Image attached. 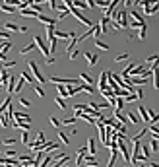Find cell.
Returning <instances> with one entry per match:
<instances>
[{
    "label": "cell",
    "instance_id": "8",
    "mask_svg": "<svg viewBox=\"0 0 159 167\" xmlns=\"http://www.w3.org/2000/svg\"><path fill=\"white\" fill-rule=\"evenodd\" d=\"M118 20H120V21H117L118 27H120V29H126V27H128V14L126 12H120V18Z\"/></svg>",
    "mask_w": 159,
    "mask_h": 167
},
{
    "label": "cell",
    "instance_id": "35",
    "mask_svg": "<svg viewBox=\"0 0 159 167\" xmlns=\"http://www.w3.org/2000/svg\"><path fill=\"white\" fill-rule=\"evenodd\" d=\"M0 10H2V12H6V14H14V12H16V8H14V6H10V4H2V6H0Z\"/></svg>",
    "mask_w": 159,
    "mask_h": 167
},
{
    "label": "cell",
    "instance_id": "22",
    "mask_svg": "<svg viewBox=\"0 0 159 167\" xmlns=\"http://www.w3.org/2000/svg\"><path fill=\"white\" fill-rule=\"evenodd\" d=\"M117 157H118V150H111V159H109V163H107V167H114Z\"/></svg>",
    "mask_w": 159,
    "mask_h": 167
},
{
    "label": "cell",
    "instance_id": "24",
    "mask_svg": "<svg viewBox=\"0 0 159 167\" xmlns=\"http://www.w3.org/2000/svg\"><path fill=\"white\" fill-rule=\"evenodd\" d=\"M58 138H60L62 146H68V144H70V140H68V134L64 132V130H58Z\"/></svg>",
    "mask_w": 159,
    "mask_h": 167
},
{
    "label": "cell",
    "instance_id": "62",
    "mask_svg": "<svg viewBox=\"0 0 159 167\" xmlns=\"http://www.w3.org/2000/svg\"><path fill=\"white\" fill-rule=\"evenodd\" d=\"M0 130H2V126H0Z\"/></svg>",
    "mask_w": 159,
    "mask_h": 167
},
{
    "label": "cell",
    "instance_id": "47",
    "mask_svg": "<svg viewBox=\"0 0 159 167\" xmlns=\"http://www.w3.org/2000/svg\"><path fill=\"white\" fill-rule=\"evenodd\" d=\"M33 88H35V91H37L39 97H45V90H43V88H39V86H33Z\"/></svg>",
    "mask_w": 159,
    "mask_h": 167
},
{
    "label": "cell",
    "instance_id": "49",
    "mask_svg": "<svg viewBox=\"0 0 159 167\" xmlns=\"http://www.w3.org/2000/svg\"><path fill=\"white\" fill-rule=\"evenodd\" d=\"M50 122H53V126H54V128H58V126H60V121L56 119V117H50Z\"/></svg>",
    "mask_w": 159,
    "mask_h": 167
},
{
    "label": "cell",
    "instance_id": "6",
    "mask_svg": "<svg viewBox=\"0 0 159 167\" xmlns=\"http://www.w3.org/2000/svg\"><path fill=\"white\" fill-rule=\"evenodd\" d=\"M12 126H14V128H21V130H31V122H25V121H12Z\"/></svg>",
    "mask_w": 159,
    "mask_h": 167
},
{
    "label": "cell",
    "instance_id": "57",
    "mask_svg": "<svg viewBox=\"0 0 159 167\" xmlns=\"http://www.w3.org/2000/svg\"><path fill=\"white\" fill-rule=\"evenodd\" d=\"M122 2H124V6H132L134 0H122Z\"/></svg>",
    "mask_w": 159,
    "mask_h": 167
},
{
    "label": "cell",
    "instance_id": "11",
    "mask_svg": "<svg viewBox=\"0 0 159 167\" xmlns=\"http://www.w3.org/2000/svg\"><path fill=\"white\" fill-rule=\"evenodd\" d=\"M39 21H41V24H45V25H56V24H58V21H56V20H53V18H47V16H43V14H41V16L37 18Z\"/></svg>",
    "mask_w": 159,
    "mask_h": 167
},
{
    "label": "cell",
    "instance_id": "30",
    "mask_svg": "<svg viewBox=\"0 0 159 167\" xmlns=\"http://www.w3.org/2000/svg\"><path fill=\"white\" fill-rule=\"evenodd\" d=\"M54 103L58 105V107L62 109V111H66V107H68V105H66V101H64L62 97H54Z\"/></svg>",
    "mask_w": 159,
    "mask_h": 167
},
{
    "label": "cell",
    "instance_id": "52",
    "mask_svg": "<svg viewBox=\"0 0 159 167\" xmlns=\"http://www.w3.org/2000/svg\"><path fill=\"white\" fill-rule=\"evenodd\" d=\"M49 8L50 10H56V0H49Z\"/></svg>",
    "mask_w": 159,
    "mask_h": 167
},
{
    "label": "cell",
    "instance_id": "9",
    "mask_svg": "<svg viewBox=\"0 0 159 167\" xmlns=\"http://www.w3.org/2000/svg\"><path fill=\"white\" fill-rule=\"evenodd\" d=\"M80 82H84V84H88V86H91V84H95V82H93V78L88 74V72H80Z\"/></svg>",
    "mask_w": 159,
    "mask_h": 167
},
{
    "label": "cell",
    "instance_id": "42",
    "mask_svg": "<svg viewBox=\"0 0 159 167\" xmlns=\"http://www.w3.org/2000/svg\"><path fill=\"white\" fill-rule=\"evenodd\" d=\"M18 101H19V103L24 105V107H31V101H29V99H25V97H18Z\"/></svg>",
    "mask_w": 159,
    "mask_h": 167
},
{
    "label": "cell",
    "instance_id": "59",
    "mask_svg": "<svg viewBox=\"0 0 159 167\" xmlns=\"http://www.w3.org/2000/svg\"><path fill=\"white\" fill-rule=\"evenodd\" d=\"M138 167H148V165H146V163H140V165H138Z\"/></svg>",
    "mask_w": 159,
    "mask_h": 167
},
{
    "label": "cell",
    "instance_id": "10",
    "mask_svg": "<svg viewBox=\"0 0 159 167\" xmlns=\"http://www.w3.org/2000/svg\"><path fill=\"white\" fill-rule=\"evenodd\" d=\"M88 154L89 156H95V152H97V148H95V138H88Z\"/></svg>",
    "mask_w": 159,
    "mask_h": 167
},
{
    "label": "cell",
    "instance_id": "45",
    "mask_svg": "<svg viewBox=\"0 0 159 167\" xmlns=\"http://www.w3.org/2000/svg\"><path fill=\"white\" fill-rule=\"evenodd\" d=\"M157 59H159V55H157V53H153V55H149V56H148V62L153 64V62H157Z\"/></svg>",
    "mask_w": 159,
    "mask_h": 167
},
{
    "label": "cell",
    "instance_id": "2",
    "mask_svg": "<svg viewBox=\"0 0 159 167\" xmlns=\"http://www.w3.org/2000/svg\"><path fill=\"white\" fill-rule=\"evenodd\" d=\"M27 68H29V72L33 74V78L37 80V82H41V84H45V82H47V78L41 74V70H39V66H37V62H35V60H29Z\"/></svg>",
    "mask_w": 159,
    "mask_h": 167
},
{
    "label": "cell",
    "instance_id": "19",
    "mask_svg": "<svg viewBox=\"0 0 159 167\" xmlns=\"http://www.w3.org/2000/svg\"><path fill=\"white\" fill-rule=\"evenodd\" d=\"M126 115V119H128V122H140V117H138V113H134V111H128V113H124Z\"/></svg>",
    "mask_w": 159,
    "mask_h": 167
},
{
    "label": "cell",
    "instance_id": "4",
    "mask_svg": "<svg viewBox=\"0 0 159 167\" xmlns=\"http://www.w3.org/2000/svg\"><path fill=\"white\" fill-rule=\"evenodd\" d=\"M80 53L84 55V59L88 60V64H89V68H93L97 64V60H99V55L97 53H91V51H80Z\"/></svg>",
    "mask_w": 159,
    "mask_h": 167
},
{
    "label": "cell",
    "instance_id": "23",
    "mask_svg": "<svg viewBox=\"0 0 159 167\" xmlns=\"http://www.w3.org/2000/svg\"><path fill=\"white\" fill-rule=\"evenodd\" d=\"M12 103V95H6V99L2 101V103H0V115H2L6 109H8V105Z\"/></svg>",
    "mask_w": 159,
    "mask_h": 167
},
{
    "label": "cell",
    "instance_id": "50",
    "mask_svg": "<svg viewBox=\"0 0 159 167\" xmlns=\"http://www.w3.org/2000/svg\"><path fill=\"white\" fill-rule=\"evenodd\" d=\"M88 8H95V0H84Z\"/></svg>",
    "mask_w": 159,
    "mask_h": 167
},
{
    "label": "cell",
    "instance_id": "36",
    "mask_svg": "<svg viewBox=\"0 0 159 167\" xmlns=\"http://www.w3.org/2000/svg\"><path fill=\"white\" fill-rule=\"evenodd\" d=\"M2 144H4V146H16V144H18V140H16V138H4V140H2Z\"/></svg>",
    "mask_w": 159,
    "mask_h": 167
},
{
    "label": "cell",
    "instance_id": "12",
    "mask_svg": "<svg viewBox=\"0 0 159 167\" xmlns=\"http://www.w3.org/2000/svg\"><path fill=\"white\" fill-rule=\"evenodd\" d=\"M21 16H24V18H35V20H37L41 14H37V12L31 10V8H25V10H21Z\"/></svg>",
    "mask_w": 159,
    "mask_h": 167
},
{
    "label": "cell",
    "instance_id": "25",
    "mask_svg": "<svg viewBox=\"0 0 159 167\" xmlns=\"http://www.w3.org/2000/svg\"><path fill=\"white\" fill-rule=\"evenodd\" d=\"M33 49H37V47H35V43H29V45L21 47V49H19V53H21V55H27V53H31Z\"/></svg>",
    "mask_w": 159,
    "mask_h": 167
},
{
    "label": "cell",
    "instance_id": "34",
    "mask_svg": "<svg viewBox=\"0 0 159 167\" xmlns=\"http://www.w3.org/2000/svg\"><path fill=\"white\" fill-rule=\"evenodd\" d=\"M8 125H10V119H8V117H6V115L2 113V115H0V126H2V128H6Z\"/></svg>",
    "mask_w": 159,
    "mask_h": 167
},
{
    "label": "cell",
    "instance_id": "26",
    "mask_svg": "<svg viewBox=\"0 0 159 167\" xmlns=\"http://www.w3.org/2000/svg\"><path fill=\"white\" fill-rule=\"evenodd\" d=\"M140 152H142V156H146L148 159H149V144H140Z\"/></svg>",
    "mask_w": 159,
    "mask_h": 167
},
{
    "label": "cell",
    "instance_id": "43",
    "mask_svg": "<svg viewBox=\"0 0 159 167\" xmlns=\"http://www.w3.org/2000/svg\"><path fill=\"white\" fill-rule=\"evenodd\" d=\"M16 156H18V152L14 150V148H8V150H6V157H16Z\"/></svg>",
    "mask_w": 159,
    "mask_h": 167
},
{
    "label": "cell",
    "instance_id": "5",
    "mask_svg": "<svg viewBox=\"0 0 159 167\" xmlns=\"http://www.w3.org/2000/svg\"><path fill=\"white\" fill-rule=\"evenodd\" d=\"M33 43H35V47H37V49H41V53L45 55V59H47V56H49V47L45 45V41H43L41 37H33Z\"/></svg>",
    "mask_w": 159,
    "mask_h": 167
},
{
    "label": "cell",
    "instance_id": "54",
    "mask_svg": "<svg viewBox=\"0 0 159 167\" xmlns=\"http://www.w3.org/2000/svg\"><path fill=\"white\" fill-rule=\"evenodd\" d=\"M84 156H78V167H84Z\"/></svg>",
    "mask_w": 159,
    "mask_h": 167
},
{
    "label": "cell",
    "instance_id": "46",
    "mask_svg": "<svg viewBox=\"0 0 159 167\" xmlns=\"http://www.w3.org/2000/svg\"><path fill=\"white\" fill-rule=\"evenodd\" d=\"M54 62H56V56H47V59H45L47 66H50V64H54Z\"/></svg>",
    "mask_w": 159,
    "mask_h": 167
},
{
    "label": "cell",
    "instance_id": "18",
    "mask_svg": "<svg viewBox=\"0 0 159 167\" xmlns=\"http://www.w3.org/2000/svg\"><path fill=\"white\" fill-rule=\"evenodd\" d=\"M8 86H6V91H8V95H12V91H14V86H16V78H14L12 74H10V78H8V82H6Z\"/></svg>",
    "mask_w": 159,
    "mask_h": 167
},
{
    "label": "cell",
    "instance_id": "17",
    "mask_svg": "<svg viewBox=\"0 0 159 167\" xmlns=\"http://www.w3.org/2000/svg\"><path fill=\"white\" fill-rule=\"evenodd\" d=\"M97 86H99V90L107 88V70H103V72H101V76H99V82H97Z\"/></svg>",
    "mask_w": 159,
    "mask_h": 167
},
{
    "label": "cell",
    "instance_id": "60",
    "mask_svg": "<svg viewBox=\"0 0 159 167\" xmlns=\"http://www.w3.org/2000/svg\"><path fill=\"white\" fill-rule=\"evenodd\" d=\"M0 90H4V86H2V84H0Z\"/></svg>",
    "mask_w": 159,
    "mask_h": 167
},
{
    "label": "cell",
    "instance_id": "15",
    "mask_svg": "<svg viewBox=\"0 0 159 167\" xmlns=\"http://www.w3.org/2000/svg\"><path fill=\"white\" fill-rule=\"evenodd\" d=\"M138 115H140V121L149 122V115H148V109L146 107H138Z\"/></svg>",
    "mask_w": 159,
    "mask_h": 167
},
{
    "label": "cell",
    "instance_id": "1",
    "mask_svg": "<svg viewBox=\"0 0 159 167\" xmlns=\"http://www.w3.org/2000/svg\"><path fill=\"white\" fill-rule=\"evenodd\" d=\"M25 146L31 152H43V148H45V134H43V130H37V140L31 144H25Z\"/></svg>",
    "mask_w": 159,
    "mask_h": 167
},
{
    "label": "cell",
    "instance_id": "37",
    "mask_svg": "<svg viewBox=\"0 0 159 167\" xmlns=\"http://www.w3.org/2000/svg\"><path fill=\"white\" fill-rule=\"evenodd\" d=\"M95 47H97V49H103V51H109V45L103 43L101 39H95Z\"/></svg>",
    "mask_w": 159,
    "mask_h": 167
},
{
    "label": "cell",
    "instance_id": "33",
    "mask_svg": "<svg viewBox=\"0 0 159 167\" xmlns=\"http://www.w3.org/2000/svg\"><path fill=\"white\" fill-rule=\"evenodd\" d=\"M68 16H70V12H68V10H60V12H58V16H56V21H62V20H66Z\"/></svg>",
    "mask_w": 159,
    "mask_h": 167
},
{
    "label": "cell",
    "instance_id": "32",
    "mask_svg": "<svg viewBox=\"0 0 159 167\" xmlns=\"http://www.w3.org/2000/svg\"><path fill=\"white\" fill-rule=\"evenodd\" d=\"M128 59H130V53H122V55L114 56V60H117V62H124V60H128Z\"/></svg>",
    "mask_w": 159,
    "mask_h": 167
},
{
    "label": "cell",
    "instance_id": "21",
    "mask_svg": "<svg viewBox=\"0 0 159 167\" xmlns=\"http://www.w3.org/2000/svg\"><path fill=\"white\" fill-rule=\"evenodd\" d=\"M76 117H64L62 121H60V125H64V126H74L76 125Z\"/></svg>",
    "mask_w": 159,
    "mask_h": 167
},
{
    "label": "cell",
    "instance_id": "27",
    "mask_svg": "<svg viewBox=\"0 0 159 167\" xmlns=\"http://www.w3.org/2000/svg\"><path fill=\"white\" fill-rule=\"evenodd\" d=\"M24 84H25V80H24V76H21V78L18 80V82H16V86H14V91L19 93V91H21V88H24Z\"/></svg>",
    "mask_w": 159,
    "mask_h": 167
},
{
    "label": "cell",
    "instance_id": "29",
    "mask_svg": "<svg viewBox=\"0 0 159 167\" xmlns=\"http://www.w3.org/2000/svg\"><path fill=\"white\" fill-rule=\"evenodd\" d=\"M138 39H144V37H146V33H148V24H144V25H140L138 27Z\"/></svg>",
    "mask_w": 159,
    "mask_h": 167
},
{
    "label": "cell",
    "instance_id": "13",
    "mask_svg": "<svg viewBox=\"0 0 159 167\" xmlns=\"http://www.w3.org/2000/svg\"><path fill=\"white\" fill-rule=\"evenodd\" d=\"M56 91H58V97L62 99H68V91H66V86H62V84H56Z\"/></svg>",
    "mask_w": 159,
    "mask_h": 167
},
{
    "label": "cell",
    "instance_id": "3",
    "mask_svg": "<svg viewBox=\"0 0 159 167\" xmlns=\"http://www.w3.org/2000/svg\"><path fill=\"white\" fill-rule=\"evenodd\" d=\"M130 20H132V21H128V27H134V29H138L140 25L146 24V21H144V18H142L136 10H134V12H130Z\"/></svg>",
    "mask_w": 159,
    "mask_h": 167
},
{
    "label": "cell",
    "instance_id": "39",
    "mask_svg": "<svg viewBox=\"0 0 159 167\" xmlns=\"http://www.w3.org/2000/svg\"><path fill=\"white\" fill-rule=\"evenodd\" d=\"M157 150H159V142H157V138H151V152H153V154H157Z\"/></svg>",
    "mask_w": 159,
    "mask_h": 167
},
{
    "label": "cell",
    "instance_id": "51",
    "mask_svg": "<svg viewBox=\"0 0 159 167\" xmlns=\"http://www.w3.org/2000/svg\"><path fill=\"white\" fill-rule=\"evenodd\" d=\"M84 154H88V148H85V146L78 148V156H84Z\"/></svg>",
    "mask_w": 159,
    "mask_h": 167
},
{
    "label": "cell",
    "instance_id": "16",
    "mask_svg": "<svg viewBox=\"0 0 159 167\" xmlns=\"http://www.w3.org/2000/svg\"><path fill=\"white\" fill-rule=\"evenodd\" d=\"M4 29L6 31H18L19 33V25L14 24V21H4Z\"/></svg>",
    "mask_w": 159,
    "mask_h": 167
},
{
    "label": "cell",
    "instance_id": "7",
    "mask_svg": "<svg viewBox=\"0 0 159 167\" xmlns=\"http://www.w3.org/2000/svg\"><path fill=\"white\" fill-rule=\"evenodd\" d=\"M84 165H88V167H97L99 161L95 159V156H88V154H85V156H84Z\"/></svg>",
    "mask_w": 159,
    "mask_h": 167
},
{
    "label": "cell",
    "instance_id": "61",
    "mask_svg": "<svg viewBox=\"0 0 159 167\" xmlns=\"http://www.w3.org/2000/svg\"><path fill=\"white\" fill-rule=\"evenodd\" d=\"M60 167H66V165H60Z\"/></svg>",
    "mask_w": 159,
    "mask_h": 167
},
{
    "label": "cell",
    "instance_id": "14",
    "mask_svg": "<svg viewBox=\"0 0 159 167\" xmlns=\"http://www.w3.org/2000/svg\"><path fill=\"white\" fill-rule=\"evenodd\" d=\"M146 82H148V78H142V76H132L130 78V84L132 86H144Z\"/></svg>",
    "mask_w": 159,
    "mask_h": 167
},
{
    "label": "cell",
    "instance_id": "31",
    "mask_svg": "<svg viewBox=\"0 0 159 167\" xmlns=\"http://www.w3.org/2000/svg\"><path fill=\"white\" fill-rule=\"evenodd\" d=\"M2 62H4V64H2L0 68H4V70H10L12 66H16V64H18L16 60H2Z\"/></svg>",
    "mask_w": 159,
    "mask_h": 167
},
{
    "label": "cell",
    "instance_id": "55",
    "mask_svg": "<svg viewBox=\"0 0 159 167\" xmlns=\"http://www.w3.org/2000/svg\"><path fill=\"white\" fill-rule=\"evenodd\" d=\"M68 132H70V134H72V136H76V134H78V128H76V126H72V128H70V130H68Z\"/></svg>",
    "mask_w": 159,
    "mask_h": 167
},
{
    "label": "cell",
    "instance_id": "48",
    "mask_svg": "<svg viewBox=\"0 0 159 167\" xmlns=\"http://www.w3.org/2000/svg\"><path fill=\"white\" fill-rule=\"evenodd\" d=\"M134 95H136V101H140V99L144 97V91H142V90L138 88V90H136V91H134Z\"/></svg>",
    "mask_w": 159,
    "mask_h": 167
},
{
    "label": "cell",
    "instance_id": "40",
    "mask_svg": "<svg viewBox=\"0 0 159 167\" xmlns=\"http://www.w3.org/2000/svg\"><path fill=\"white\" fill-rule=\"evenodd\" d=\"M146 132H148V128H142V130H140V132H138V134H136V136L132 138V140H142V138H144V136H146Z\"/></svg>",
    "mask_w": 159,
    "mask_h": 167
},
{
    "label": "cell",
    "instance_id": "38",
    "mask_svg": "<svg viewBox=\"0 0 159 167\" xmlns=\"http://www.w3.org/2000/svg\"><path fill=\"white\" fill-rule=\"evenodd\" d=\"M21 142L29 144V130H21Z\"/></svg>",
    "mask_w": 159,
    "mask_h": 167
},
{
    "label": "cell",
    "instance_id": "44",
    "mask_svg": "<svg viewBox=\"0 0 159 167\" xmlns=\"http://www.w3.org/2000/svg\"><path fill=\"white\" fill-rule=\"evenodd\" d=\"M47 37H49V39L54 37V27H53V25H47Z\"/></svg>",
    "mask_w": 159,
    "mask_h": 167
},
{
    "label": "cell",
    "instance_id": "53",
    "mask_svg": "<svg viewBox=\"0 0 159 167\" xmlns=\"http://www.w3.org/2000/svg\"><path fill=\"white\" fill-rule=\"evenodd\" d=\"M124 101H136V95L134 93H128V95L124 97Z\"/></svg>",
    "mask_w": 159,
    "mask_h": 167
},
{
    "label": "cell",
    "instance_id": "28",
    "mask_svg": "<svg viewBox=\"0 0 159 167\" xmlns=\"http://www.w3.org/2000/svg\"><path fill=\"white\" fill-rule=\"evenodd\" d=\"M80 90H82V91H88L89 95H91V93H95V88H93V86H88V84H80Z\"/></svg>",
    "mask_w": 159,
    "mask_h": 167
},
{
    "label": "cell",
    "instance_id": "20",
    "mask_svg": "<svg viewBox=\"0 0 159 167\" xmlns=\"http://www.w3.org/2000/svg\"><path fill=\"white\" fill-rule=\"evenodd\" d=\"M21 76H24V80L27 84H31V86H35V82H37V80L33 78V74H31V72H27V70H24V74H21Z\"/></svg>",
    "mask_w": 159,
    "mask_h": 167
},
{
    "label": "cell",
    "instance_id": "58",
    "mask_svg": "<svg viewBox=\"0 0 159 167\" xmlns=\"http://www.w3.org/2000/svg\"><path fill=\"white\" fill-rule=\"evenodd\" d=\"M146 165H149V167H159V165H157V163H155V161H148V163H146Z\"/></svg>",
    "mask_w": 159,
    "mask_h": 167
},
{
    "label": "cell",
    "instance_id": "56",
    "mask_svg": "<svg viewBox=\"0 0 159 167\" xmlns=\"http://www.w3.org/2000/svg\"><path fill=\"white\" fill-rule=\"evenodd\" d=\"M62 2H64V6H66V8H70V6H72V0H62Z\"/></svg>",
    "mask_w": 159,
    "mask_h": 167
},
{
    "label": "cell",
    "instance_id": "41",
    "mask_svg": "<svg viewBox=\"0 0 159 167\" xmlns=\"http://www.w3.org/2000/svg\"><path fill=\"white\" fill-rule=\"evenodd\" d=\"M10 37H12L10 31H6V29H4V31H0V41H8Z\"/></svg>",
    "mask_w": 159,
    "mask_h": 167
}]
</instances>
